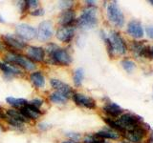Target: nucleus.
Wrapping results in <instances>:
<instances>
[{
	"mask_svg": "<svg viewBox=\"0 0 153 143\" xmlns=\"http://www.w3.org/2000/svg\"><path fill=\"white\" fill-rule=\"evenodd\" d=\"M16 35L23 41H29L36 38V30L31 25L25 23L18 24L16 27Z\"/></svg>",
	"mask_w": 153,
	"mask_h": 143,
	"instance_id": "8",
	"label": "nucleus"
},
{
	"mask_svg": "<svg viewBox=\"0 0 153 143\" xmlns=\"http://www.w3.org/2000/svg\"><path fill=\"white\" fill-rule=\"evenodd\" d=\"M102 39L105 43V46H106V49H107V52L109 56L113 58L114 56V50H113V47H112V44H111V41H110L109 37L105 35V33L103 32H102Z\"/></svg>",
	"mask_w": 153,
	"mask_h": 143,
	"instance_id": "29",
	"label": "nucleus"
},
{
	"mask_svg": "<svg viewBox=\"0 0 153 143\" xmlns=\"http://www.w3.org/2000/svg\"><path fill=\"white\" fill-rule=\"evenodd\" d=\"M20 113L25 116L29 121L31 120H37L38 118L41 116L42 112L40 109H37L36 107L32 106L30 104L25 105L24 107L19 109Z\"/></svg>",
	"mask_w": 153,
	"mask_h": 143,
	"instance_id": "16",
	"label": "nucleus"
},
{
	"mask_svg": "<svg viewBox=\"0 0 153 143\" xmlns=\"http://www.w3.org/2000/svg\"><path fill=\"white\" fill-rule=\"evenodd\" d=\"M106 14L109 22L113 26L122 28L124 25V15L117 2H111L108 4L106 9Z\"/></svg>",
	"mask_w": 153,
	"mask_h": 143,
	"instance_id": "4",
	"label": "nucleus"
},
{
	"mask_svg": "<svg viewBox=\"0 0 153 143\" xmlns=\"http://www.w3.org/2000/svg\"><path fill=\"white\" fill-rule=\"evenodd\" d=\"M127 33L130 36L134 38H142L145 35V32H143V28L142 26V24L136 21V20H132L127 24Z\"/></svg>",
	"mask_w": 153,
	"mask_h": 143,
	"instance_id": "18",
	"label": "nucleus"
},
{
	"mask_svg": "<svg viewBox=\"0 0 153 143\" xmlns=\"http://www.w3.org/2000/svg\"><path fill=\"white\" fill-rule=\"evenodd\" d=\"M102 112L106 114V117L109 118H117L120 117L123 114V110L119 106L118 104L114 102L106 103L102 107Z\"/></svg>",
	"mask_w": 153,
	"mask_h": 143,
	"instance_id": "17",
	"label": "nucleus"
},
{
	"mask_svg": "<svg viewBox=\"0 0 153 143\" xmlns=\"http://www.w3.org/2000/svg\"><path fill=\"white\" fill-rule=\"evenodd\" d=\"M48 99H49L50 102L54 103V104H65L67 101H68L69 97L59 92L54 91V92L49 94V95H48Z\"/></svg>",
	"mask_w": 153,
	"mask_h": 143,
	"instance_id": "21",
	"label": "nucleus"
},
{
	"mask_svg": "<svg viewBox=\"0 0 153 143\" xmlns=\"http://www.w3.org/2000/svg\"><path fill=\"white\" fill-rule=\"evenodd\" d=\"M48 59L52 65L55 66H61V67H67L69 66L73 59L69 54V52L64 48L59 47L56 50L48 55Z\"/></svg>",
	"mask_w": 153,
	"mask_h": 143,
	"instance_id": "3",
	"label": "nucleus"
},
{
	"mask_svg": "<svg viewBox=\"0 0 153 143\" xmlns=\"http://www.w3.org/2000/svg\"><path fill=\"white\" fill-rule=\"evenodd\" d=\"M72 99H73L74 103L76 106L90 109V110H93L97 107V103H96L95 99H93L92 97H90L84 94L74 93L73 95H72Z\"/></svg>",
	"mask_w": 153,
	"mask_h": 143,
	"instance_id": "12",
	"label": "nucleus"
},
{
	"mask_svg": "<svg viewBox=\"0 0 153 143\" xmlns=\"http://www.w3.org/2000/svg\"><path fill=\"white\" fill-rule=\"evenodd\" d=\"M60 143H79V142H76V141H73V140H63V141H61Z\"/></svg>",
	"mask_w": 153,
	"mask_h": 143,
	"instance_id": "42",
	"label": "nucleus"
},
{
	"mask_svg": "<svg viewBox=\"0 0 153 143\" xmlns=\"http://www.w3.org/2000/svg\"><path fill=\"white\" fill-rule=\"evenodd\" d=\"M117 122L120 124V126H121L124 131L132 130V129L145 125L143 122L142 117L131 113L123 114L122 116L118 118Z\"/></svg>",
	"mask_w": 153,
	"mask_h": 143,
	"instance_id": "5",
	"label": "nucleus"
},
{
	"mask_svg": "<svg viewBox=\"0 0 153 143\" xmlns=\"http://www.w3.org/2000/svg\"><path fill=\"white\" fill-rule=\"evenodd\" d=\"M84 78V71L82 68H78L74 71L73 74V82L76 87H80Z\"/></svg>",
	"mask_w": 153,
	"mask_h": 143,
	"instance_id": "25",
	"label": "nucleus"
},
{
	"mask_svg": "<svg viewBox=\"0 0 153 143\" xmlns=\"http://www.w3.org/2000/svg\"><path fill=\"white\" fill-rule=\"evenodd\" d=\"M73 1H69V0H63V1H59V7L62 10V11H65V10H69L72 9L73 7Z\"/></svg>",
	"mask_w": 153,
	"mask_h": 143,
	"instance_id": "32",
	"label": "nucleus"
},
{
	"mask_svg": "<svg viewBox=\"0 0 153 143\" xmlns=\"http://www.w3.org/2000/svg\"><path fill=\"white\" fill-rule=\"evenodd\" d=\"M1 132H2V128H1V125H0V133H1Z\"/></svg>",
	"mask_w": 153,
	"mask_h": 143,
	"instance_id": "44",
	"label": "nucleus"
},
{
	"mask_svg": "<svg viewBox=\"0 0 153 143\" xmlns=\"http://www.w3.org/2000/svg\"><path fill=\"white\" fill-rule=\"evenodd\" d=\"M26 4L28 6V9L29 8H36V9L39 2H38L37 0H28V1H26Z\"/></svg>",
	"mask_w": 153,
	"mask_h": 143,
	"instance_id": "38",
	"label": "nucleus"
},
{
	"mask_svg": "<svg viewBox=\"0 0 153 143\" xmlns=\"http://www.w3.org/2000/svg\"><path fill=\"white\" fill-rule=\"evenodd\" d=\"M65 136L67 138H69V140H73V141H76V142L81 138L80 133H66Z\"/></svg>",
	"mask_w": 153,
	"mask_h": 143,
	"instance_id": "34",
	"label": "nucleus"
},
{
	"mask_svg": "<svg viewBox=\"0 0 153 143\" xmlns=\"http://www.w3.org/2000/svg\"><path fill=\"white\" fill-rule=\"evenodd\" d=\"M98 16L95 6H88L82 10L79 18H76V26L82 30H90L97 26Z\"/></svg>",
	"mask_w": 153,
	"mask_h": 143,
	"instance_id": "2",
	"label": "nucleus"
},
{
	"mask_svg": "<svg viewBox=\"0 0 153 143\" xmlns=\"http://www.w3.org/2000/svg\"><path fill=\"white\" fill-rule=\"evenodd\" d=\"M44 13H45L44 10L41 9V8L35 9V10H33L32 12H30V14L32 16H42Z\"/></svg>",
	"mask_w": 153,
	"mask_h": 143,
	"instance_id": "36",
	"label": "nucleus"
},
{
	"mask_svg": "<svg viewBox=\"0 0 153 143\" xmlns=\"http://www.w3.org/2000/svg\"><path fill=\"white\" fill-rule=\"evenodd\" d=\"M83 143H106L105 139H102L97 135H87L83 138Z\"/></svg>",
	"mask_w": 153,
	"mask_h": 143,
	"instance_id": "28",
	"label": "nucleus"
},
{
	"mask_svg": "<svg viewBox=\"0 0 153 143\" xmlns=\"http://www.w3.org/2000/svg\"><path fill=\"white\" fill-rule=\"evenodd\" d=\"M150 52H151V58H153V47H150Z\"/></svg>",
	"mask_w": 153,
	"mask_h": 143,
	"instance_id": "43",
	"label": "nucleus"
},
{
	"mask_svg": "<svg viewBox=\"0 0 153 143\" xmlns=\"http://www.w3.org/2000/svg\"><path fill=\"white\" fill-rule=\"evenodd\" d=\"M6 102L13 107V109H20L28 104V101L25 98H17L13 97H8L6 98Z\"/></svg>",
	"mask_w": 153,
	"mask_h": 143,
	"instance_id": "22",
	"label": "nucleus"
},
{
	"mask_svg": "<svg viewBox=\"0 0 153 143\" xmlns=\"http://www.w3.org/2000/svg\"><path fill=\"white\" fill-rule=\"evenodd\" d=\"M0 71L6 76H8V77H12V76H16V75H21L23 74L20 68L11 64H8L3 61H0Z\"/></svg>",
	"mask_w": 153,
	"mask_h": 143,
	"instance_id": "20",
	"label": "nucleus"
},
{
	"mask_svg": "<svg viewBox=\"0 0 153 143\" xmlns=\"http://www.w3.org/2000/svg\"><path fill=\"white\" fill-rule=\"evenodd\" d=\"M141 57H146V58H151V52H150V47L149 46H146L145 45L141 51V54H140Z\"/></svg>",
	"mask_w": 153,
	"mask_h": 143,
	"instance_id": "33",
	"label": "nucleus"
},
{
	"mask_svg": "<svg viewBox=\"0 0 153 143\" xmlns=\"http://www.w3.org/2000/svg\"><path fill=\"white\" fill-rule=\"evenodd\" d=\"M109 39L111 41L114 54L116 52L119 55H123L126 54V51H127L126 44V42H124L123 38L121 36V35H120L119 32L112 31L110 32Z\"/></svg>",
	"mask_w": 153,
	"mask_h": 143,
	"instance_id": "10",
	"label": "nucleus"
},
{
	"mask_svg": "<svg viewBox=\"0 0 153 143\" xmlns=\"http://www.w3.org/2000/svg\"><path fill=\"white\" fill-rule=\"evenodd\" d=\"M123 68L126 70L127 73H132L133 70L135 69V63L129 59H124L121 62Z\"/></svg>",
	"mask_w": 153,
	"mask_h": 143,
	"instance_id": "30",
	"label": "nucleus"
},
{
	"mask_svg": "<svg viewBox=\"0 0 153 143\" xmlns=\"http://www.w3.org/2000/svg\"><path fill=\"white\" fill-rule=\"evenodd\" d=\"M25 51H26V56L33 62H35V63L43 62L45 60L46 52H45V49L43 47L27 45Z\"/></svg>",
	"mask_w": 153,
	"mask_h": 143,
	"instance_id": "11",
	"label": "nucleus"
},
{
	"mask_svg": "<svg viewBox=\"0 0 153 143\" xmlns=\"http://www.w3.org/2000/svg\"><path fill=\"white\" fill-rule=\"evenodd\" d=\"M5 121L8 123L9 126H11L12 128H14V129H17V130H23L24 125H25V123L16 120V119H13L7 116H6V118H5Z\"/></svg>",
	"mask_w": 153,
	"mask_h": 143,
	"instance_id": "27",
	"label": "nucleus"
},
{
	"mask_svg": "<svg viewBox=\"0 0 153 143\" xmlns=\"http://www.w3.org/2000/svg\"><path fill=\"white\" fill-rule=\"evenodd\" d=\"M145 46L143 42H137V41H134L132 43V52H134V55L136 56H140L141 54V51L142 49Z\"/></svg>",
	"mask_w": 153,
	"mask_h": 143,
	"instance_id": "31",
	"label": "nucleus"
},
{
	"mask_svg": "<svg viewBox=\"0 0 153 143\" xmlns=\"http://www.w3.org/2000/svg\"><path fill=\"white\" fill-rule=\"evenodd\" d=\"M6 50H8V49H7V47L5 46V44L3 43V41L0 40V52H4V51H6Z\"/></svg>",
	"mask_w": 153,
	"mask_h": 143,
	"instance_id": "40",
	"label": "nucleus"
},
{
	"mask_svg": "<svg viewBox=\"0 0 153 143\" xmlns=\"http://www.w3.org/2000/svg\"><path fill=\"white\" fill-rule=\"evenodd\" d=\"M150 3H151V4L153 5V0H151V1H150Z\"/></svg>",
	"mask_w": 153,
	"mask_h": 143,
	"instance_id": "45",
	"label": "nucleus"
},
{
	"mask_svg": "<svg viewBox=\"0 0 153 143\" xmlns=\"http://www.w3.org/2000/svg\"><path fill=\"white\" fill-rule=\"evenodd\" d=\"M37 128L39 129L41 132H45L47 130H49L50 128H52V126L50 125L49 123H46V122H40L37 124Z\"/></svg>",
	"mask_w": 153,
	"mask_h": 143,
	"instance_id": "37",
	"label": "nucleus"
},
{
	"mask_svg": "<svg viewBox=\"0 0 153 143\" xmlns=\"http://www.w3.org/2000/svg\"><path fill=\"white\" fill-rule=\"evenodd\" d=\"M147 143H153V132L151 133V135H150V137L147 139Z\"/></svg>",
	"mask_w": 153,
	"mask_h": 143,
	"instance_id": "41",
	"label": "nucleus"
},
{
	"mask_svg": "<svg viewBox=\"0 0 153 143\" xmlns=\"http://www.w3.org/2000/svg\"><path fill=\"white\" fill-rule=\"evenodd\" d=\"M103 120H104V122L107 124V125L112 129L113 131H115V132H117V133H124V130L120 126V124L117 122V121H115L114 119H112V118H109V117H103Z\"/></svg>",
	"mask_w": 153,
	"mask_h": 143,
	"instance_id": "26",
	"label": "nucleus"
},
{
	"mask_svg": "<svg viewBox=\"0 0 153 143\" xmlns=\"http://www.w3.org/2000/svg\"><path fill=\"white\" fill-rule=\"evenodd\" d=\"M2 41L7 47L8 51L18 52H22L26 49L27 44L25 41H23L21 38H19L16 35H12V33H7L2 36Z\"/></svg>",
	"mask_w": 153,
	"mask_h": 143,
	"instance_id": "6",
	"label": "nucleus"
},
{
	"mask_svg": "<svg viewBox=\"0 0 153 143\" xmlns=\"http://www.w3.org/2000/svg\"><path fill=\"white\" fill-rule=\"evenodd\" d=\"M50 85L51 87L54 89L56 92H59L61 94H65L66 97H72L74 94V91L68 84H66L63 81H61L60 79L57 78H51L50 79Z\"/></svg>",
	"mask_w": 153,
	"mask_h": 143,
	"instance_id": "15",
	"label": "nucleus"
},
{
	"mask_svg": "<svg viewBox=\"0 0 153 143\" xmlns=\"http://www.w3.org/2000/svg\"><path fill=\"white\" fill-rule=\"evenodd\" d=\"M5 114H6L7 116L11 117L13 119H16V120L21 121L23 123L29 122L28 119L23 116L19 110H16V109H8V110H6V113H5Z\"/></svg>",
	"mask_w": 153,
	"mask_h": 143,
	"instance_id": "23",
	"label": "nucleus"
},
{
	"mask_svg": "<svg viewBox=\"0 0 153 143\" xmlns=\"http://www.w3.org/2000/svg\"><path fill=\"white\" fill-rule=\"evenodd\" d=\"M96 135L100 136L102 139H113L117 140L120 138V133L113 130H102L96 133Z\"/></svg>",
	"mask_w": 153,
	"mask_h": 143,
	"instance_id": "24",
	"label": "nucleus"
},
{
	"mask_svg": "<svg viewBox=\"0 0 153 143\" xmlns=\"http://www.w3.org/2000/svg\"><path fill=\"white\" fill-rule=\"evenodd\" d=\"M146 32L147 36L149 37V38H152V39H153V26L146 28Z\"/></svg>",
	"mask_w": 153,
	"mask_h": 143,
	"instance_id": "39",
	"label": "nucleus"
},
{
	"mask_svg": "<svg viewBox=\"0 0 153 143\" xmlns=\"http://www.w3.org/2000/svg\"><path fill=\"white\" fill-rule=\"evenodd\" d=\"M43 103L44 102H43V100L40 98H33V100L28 102V104H30V105H32V106L36 107L37 109H40V107L43 105Z\"/></svg>",
	"mask_w": 153,
	"mask_h": 143,
	"instance_id": "35",
	"label": "nucleus"
},
{
	"mask_svg": "<svg viewBox=\"0 0 153 143\" xmlns=\"http://www.w3.org/2000/svg\"><path fill=\"white\" fill-rule=\"evenodd\" d=\"M75 27H59L56 32V37L62 43H70L75 36Z\"/></svg>",
	"mask_w": 153,
	"mask_h": 143,
	"instance_id": "14",
	"label": "nucleus"
},
{
	"mask_svg": "<svg viewBox=\"0 0 153 143\" xmlns=\"http://www.w3.org/2000/svg\"><path fill=\"white\" fill-rule=\"evenodd\" d=\"M54 35V24L51 20L42 21L36 30V38L39 41L50 40Z\"/></svg>",
	"mask_w": 153,
	"mask_h": 143,
	"instance_id": "7",
	"label": "nucleus"
},
{
	"mask_svg": "<svg viewBox=\"0 0 153 143\" xmlns=\"http://www.w3.org/2000/svg\"><path fill=\"white\" fill-rule=\"evenodd\" d=\"M4 61L8 64L13 65L18 68H22L27 72L35 71L36 68V64L30 60L26 55H23L18 52H14L11 51H7L4 55Z\"/></svg>",
	"mask_w": 153,
	"mask_h": 143,
	"instance_id": "1",
	"label": "nucleus"
},
{
	"mask_svg": "<svg viewBox=\"0 0 153 143\" xmlns=\"http://www.w3.org/2000/svg\"><path fill=\"white\" fill-rule=\"evenodd\" d=\"M76 22V12L75 10H73V8L61 12L59 17V23L60 27H75Z\"/></svg>",
	"mask_w": 153,
	"mask_h": 143,
	"instance_id": "13",
	"label": "nucleus"
},
{
	"mask_svg": "<svg viewBox=\"0 0 153 143\" xmlns=\"http://www.w3.org/2000/svg\"><path fill=\"white\" fill-rule=\"evenodd\" d=\"M29 79H30L32 85L36 90H40L45 87V84H46L45 76L40 71H33V73L30 74Z\"/></svg>",
	"mask_w": 153,
	"mask_h": 143,
	"instance_id": "19",
	"label": "nucleus"
},
{
	"mask_svg": "<svg viewBox=\"0 0 153 143\" xmlns=\"http://www.w3.org/2000/svg\"><path fill=\"white\" fill-rule=\"evenodd\" d=\"M146 133H147L146 128L145 127V125H143L135 129H132V130L124 131L123 136L128 141H130L132 143H141L146 136Z\"/></svg>",
	"mask_w": 153,
	"mask_h": 143,
	"instance_id": "9",
	"label": "nucleus"
}]
</instances>
